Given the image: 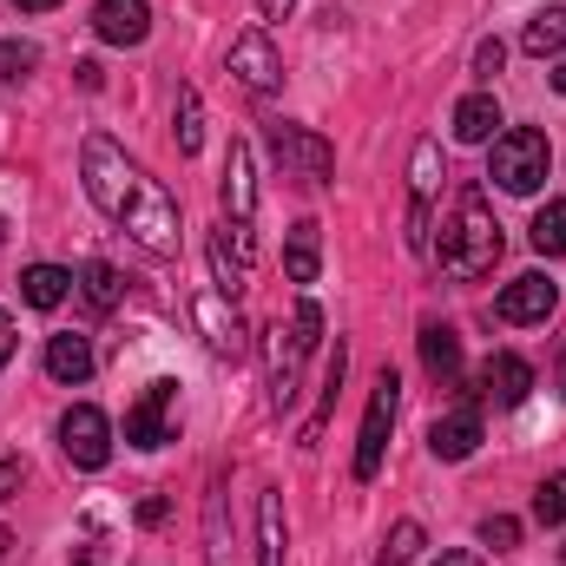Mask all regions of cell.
<instances>
[{
  "instance_id": "obj_1",
  "label": "cell",
  "mask_w": 566,
  "mask_h": 566,
  "mask_svg": "<svg viewBox=\"0 0 566 566\" xmlns=\"http://www.w3.org/2000/svg\"><path fill=\"white\" fill-rule=\"evenodd\" d=\"M80 178H86V198L99 205V218H113L119 231H133L151 258H178V244H185L178 198L145 171L139 158H126L119 139L86 133V145H80Z\"/></svg>"
},
{
  "instance_id": "obj_2",
  "label": "cell",
  "mask_w": 566,
  "mask_h": 566,
  "mask_svg": "<svg viewBox=\"0 0 566 566\" xmlns=\"http://www.w3.org/2000/svg\"><path fill=\"white\" fill-rule=\"evenodd\" d=\"M434 231H441V238H434L428 251H434V264L454 283H474L501 264V244H507V238H501L494 205L481 198V185H461V191L448 198V218H441Z\"/></svg>"
},
{
  "instance_id": "obj_3",
  "label": "cell",
  "mask_w": 566,
  "mask_h": 566,
  "mask_svg": "<svg viewBox=\"0 0 566 566\" xmlns=\"http://www.w3.org/2000/svg\"><path fill=\"white\" fill-rule=\"evenodd\" d=\"M316 343H323V310H316L310 296L296 303L290 329L277 323V329L264 336V356H271V409H277V416L296 402V376H303V356H310Z\"/></svg>"
},
{
  "instance_id": "obj_4",
  "label": "cell",
  "mask_w": 566,
  "mask_h": 566,
  "mask_svg": "<svg viewBox=\"0 0 566 566\" xmlns=\"http://www.w3.org/2000/svg\"><path fill=\"white\" fill-rule=\"evenodd\" d=\"M547 165H554V145H547V133H534V126L501 133L494 151H488V178L501 191H514V198H534L547 185Z\"/></svg>"
},
{
  "instance_id": "obj_5",
  "label": "cell",
  "mask_w": 566,
  "mask_h": 566,
  "mask_svg": "<svg viewBox=\"0 0 566 566\" xmlns=\"http://www.w3.org/2000/svg\"><path fill=\"white\" fill-rule=\"evenodd\" d=\"M396 409H402V382H396V369H382V376H376V396H369V416H363V434H356V481H363V488L382 474Z\"/></svg>"
},
{
  "instance_id": "obj_6",
  "label": "cell",
  "mask_w": 566,
  "mask_h": 566,
  "mask_svg": "<svg viewBox=\"0 0 566 566\" xmlns=\"http://www.w3.org/2000/svg\"><path fill=\"white\" fill-rule=\"evenodd\" d=\"M271 158L283 165V178H303V185H329V171H336L329 139H316L310 126H290V119L271 126Z\"/></svg>"
},
{
  "instance_id": "obj_7",
  "label": "cell",
  "mask_w": 566,
  "mask_h": 566,
  "mask_svg": "<svg viewBox=\"0 0 566 566\" xmlns=\"http://www.w3.org/2000/svg\"><path fill=\"white\" fill-rule=\"evenodd\" d=\"M191 323H198L205 349H211V356H224V363H238V356L251 349L244 316H238V296H224V290H198V296H191Z\"/></svg>"
},
{
  "instance_id": "obj_8",
  "label": "cell",
  "mask_w": 566,
  "mask_h": 566,
  "mask_svg": "<svg viewBox=\"0 0 566 566\" xmlns=\"http://www.w3.org/2000/svg\"><path fill=\"white\" fill-rule=\"evenodd\" d=\"M224 218L238 231V258H251V218H258V171H251V145L231 139L224 151Z\"/></svg>"
},
{
  "instance_id": "obj_9",
  "label": "cell",
  "mask_w": 566,
  "mask_h": 566,
  "mask_svg": "<svg viewBox=\"0 0 566 566\" xmlns=\"http://www.w3.org/2000/svg\"><path fill=\"white\" fill-rule=\"evenodd\" d=\"M60 448H66V461L73 468H106L113 461V422L93 409V402H73L66 416H60Z\"/></svg>"
},
{
  "instance_id": "obj_10",
  "label": "cell",
  "mask_w": 566,
  "mask_h": 566,
  "mask_svg": "<svg viewBox=\"0 0 566 566\" xmlns=\"http://www.w3.org/2000/svg\"><path fill=\"white\" fill-rule=\"evenodd\" d=\"M126 441H133V448H165V441H178V382H151L139 402L126 409Z\"/></svg>"
},
{
  "instance_id": "obj_11",
  "label": "cell",
  "mask_w": 566,
  "mask_h": 566,
  "mask_svg": "<svg viewBox=\"0 0 566 566\" xmlns=\"http://www.w3.org/2000/svg\"><path fill=\"white\" fill-rule=\"evenodd\" d=\"M224 66H231V80H238V86H251V93H277V86H283V60H277V46H271V33H264V27H244V33L231 40Z\"/></svg>"
},
{
  "instance_id": "obj_12",
  "label": "cell",
  "mask_w": 566,
  "mask_h": 566,
  "mask_svg": "<svg viewBox=\"0 0 566 566\" xmlns=\"http://www.w3.org/2000/svg\"><path fill=\"white\" fill-rule=\"evenodd\" d=\"M534 396V363L514 356V349H494L474 376V402H494V409H521Z\"/></svg>"
},
{
  "instance_id": "obj_13",
  "label": "cell",
  "mask_w": 566,
  "mask_h": 566,
  "mask_svg": "<svg viewBox=\"0 0 566 566\" xmlns=\"http://www.w3.org/2000/svg\"><path fill=\"white\" fill-rule=\"evenodd\" d=\"M481 448V402L468 396V402H454V409H441L434 422H428V454L434 461H468Z\"/></svg>"
},
{
  "instance_id": "obj_14",
  "label": "cell",
  "mask_w": 566,
  "mask_h": 566,
  "mask_svg": "<svg viewBox=\"0 0 566 566\" xmlns=\"http://www.w3.org/2000/svg\"><path fill=\"white\" fill-rule=\"evenodd\" d=\"M554 310H560V283L541 277V271L514 277L501 296H494V316H501V323H547Z\"/></svg>"
},
{
  "instance_id": "obj_15",
  "label": "cell",
  "mask_w": 566,
  "mask_h": 566,
  "mask_svg": "<svg viewBox=\"0 0 566 566\" xmlns=\"http://www.w3.org/2000/svg\"><path fill=\"white\" fill-rule=\"evenodd\" d=\"M93 33L106 46H139L151 33V7L145 0H93Z\"/></svg>"
},
{
  "instance_id": "obj_16",
  "label": "cell",
  "mask_w": 566,
  "mask_h": 566,
  "mask_svg": "<svg viewBox=\"0 0 566 566\" xmlns=\"http://www.w3.org/2000/svg\"><path fill=\"white\" fill-rule=\"evenodd\" d=\"M434 185H441V145L422 139L416 145V205H409V244L428 251V198H434Z\"/></svg>"
},
{
  "instance_id": "obj_17",
  "label": "cell",
  "mask_w": 566,
  "mask_h": 566,
  "mask_svg": "<svg viewBox=\"0 0 566 566\" xmlns=\"http://www.w3.org/2000/svg\"><path fill=\"white\" fill-rule=\"evenodd\" d=\"M501 126H507V119H501V99H494V93H468V99L454 106V139L461 145H494Z\"/></svg>"
},
{
  "instance_id": "obj_18",
  "label": "cell",
  "mask_w": 566,
  "mask_h": 566,
  "mask_svg": "<svg viewBox=\"0 0 566 566\" xmlns=\"http://www.w3.org/2000/svg\"><path fill=\"white\" fill-rule=\"evenodd\" d=\"M316 271H323V231H316V218H296L290 224V244H283V277L316 283Z\"/></svg>"
},
{
  "instance_id": "obj_19",
  "label": "cell",
  "mask_w": 566,
  "mask_h": 566,
  "mask_svg": "<svg viewBox=\"0 0 566 566\" xmlns=\"http://www.w3.org/2000/svg\"><path fill=\"white\" fill-rule=\"evenodd\" d=\"M46 376L66 382V389H80L93 376V343L86 336H46Z\"/></svg>"
},
{
  "instance_id": "obj_20",
  "label": "cell",
  "mask_w": 566,
  "mask_h": 566,
  "mask_svg": "<svg viewBox=\"0 0 566 566\" xmlns=\"http://www.w3.org/2000/svg\"><path fill=\"white\" fill-rule=\"evenodd\" d=\"M422 363H428V376H434L441 389L461 382V336H454L448 323H428L422 329Z\"/></svg>"
},
{
  "instance_id": "obj_21",
  "label": "cell",
  "mask_w": 566,
  "mask_h": 566,
  "mask_svg": "<svg viewBox=\"0 0 566 566\" xmlns=\"http://www.w3.org/2000/svg\"><path fill=\"white\" fill-rule=\"evenodd\" d=\"M20 296H27L33 310H60V303L73 296V271H60V264H27Z\"/></svg>"
},
{
  "instance_id": "obj_22",
  "label": "cell",
  "mask_w": 566,
  "mask_h": 566,
  "mask_svg": "<svg viewBox=\"0 0 566 566\" xmlns=\"http://www.w3.org/2000/svg\"><path fill=\"white\" fill-rule=\"evenodd\" d=\"M521 46H527L534 60H560V53H566V7H541V13L527 20Z\"/></svg>"
},
{
  "instance_id": "obj_23",
  "label": "cell",
  "mask_w": 566,
  "mask_h": 566,
  "mask_svg": "<svg viewBox=\"0 0 566 566\" xmlns=\"http://www.w3.org/2000/svg\"><path fill=\"white\" fill-rule=\"evenodd\" d=\"M258 566H283V501H277V488L258 494Z\"/></svg>"
},
{
  "instance_id": "obj_24",
  "label": "cell",
  "mask_w": 566,
  "mask_h": 566,
  "mask_svg": "<svg viewBox=\"0 0 566 566\" xmlns=\"http://www.w3.org/2000/svg\"><path fill=\"white\" fill-rule=\"evenodd\" d=\"M343 369H349V349L336 343V349H329V369H323V409L310 416V428H303V441H296V448H316V441H323V422H329V409H336V389H343Z\"/></svg>"
},
{
  "instance_id": "obj_25",
  "label": "cell",
  "mask_w": 566,
  "mask_h": 566,
  "mask_svg": "<svg viewBox=\"0 0 566 566\" xmlns=\"http://www.w3.org/2000/svg\"><path fill=\"white\" fill-rule=\"evenodd\" d=\"M73 283H80V296H86L93 310H119V296H126V283H119V271H113V264H86Z\"/></svg>"
},
{
  "instance_id": "obj_26",
  "label": "cell",
  "mask_w": 566,
  "mask_h": 566,
  "mask_svg": "<svg viewBox=\"0 0 566 566\" xmlns=\"http://www.w3.org/2000/svg\"><path fill=\"white\" fill-rule=\"evenodd\" d=\"M534 251H541V258H566V198L560 205H541V218H534Z\"/></svg>"
},
{
  "instance_id": "obj_27",
  "label": "cell",
  "mask_w": 566,
  "mask_h": 566,
  "mask_svg": "<svg viewBox=\"0 0 566 566\" xmlns=\"http://www.w3.org/2000/svg\"><path fill=\"white\" fill-rule=\"evenodd\" d=\"M171 133H178V151H185V158L205 145V106H198L191 86H178V126H171Z\"/></svg>"
},
{
  "instance_id": "obj_28",
  "label": "cell",
  "mask_w": 566,
  "mask_h": 566,
  "mask_svg": "<svg viewBox=\"0 0 566 566\" xmlns=\"http://www.w3.org/2000/svg\"><path fill=\"white\" fill-rule=\"evenodd\" d=\"M416 554H422V527L416 521H396L389 541H382V554H376V566H409Z\"/></svg>"
},
{
  "instance_id": "obj_29",
  "label": "cell",
  "mask_w": 566,
  "mask_h": 566,
  "mask_svg": "<svg viewBox=\"0 0 566 566\" xmlns=\"http://www.w3.org/2000/svg\"><path fill=\"white\" fill-rule=\"evenodd\" d=\"M534 521H541V527H566V474H547V481H541Z\"/></svg>"
},
{
  "instance_id": "obj_30",
  "label": "cell",
  "mask_w": 566,
  "mask_h": 566,
  "mask_svg": "<svg viewBox=\"0 0 566 566\" xmlns=\"http://www.w3.org/2000/svg\"><path fill=\"white\" fill-rule=\"evenodd\" d=\"M40 66V46L33 40H0V80H27Z\"/></svg>"
},
{
  "instance_id": "obj_31",
  "label": "cell",
  "mask_w": 566,
  "mask_h": 566,
  "mask_svg": "<svg viewBox=\"0 0 566 566\" xmlns=\"http://www.w3.org/2000/svg\"><path fill=\"white\" fill-rule=\"evenodd\" d=\"M211 271H218V290H224V296L244 290V264H231V238H224V231L211 238Z\"/></svg>"
},
{
  "instance_id": "obj_32",
  "label": "cell",
  "mask_w": 566,
  "mask_h": 566,
  "mask_svg": "<svg viewBox=\"0 0 566 566\" xmlns=\"http://www.w3.org/2000/svg\"><path fill=\"white\" fill-rule=\"evenodd\" d=\"M481 541H488L494 554H514V547H521V521H514V514H488V521H481Z\"/></svg>"
},
{
  "instance_id": "obj_33",
  "label": "cell",
  "mask_w": 566,
  "mask_h": 566,
  "mask_svg": "<svg viewBox=\"0 0 566 566\" xmlns=\"http://www.w3.org/2000/svg\"><path fill=\"white\" fill-rule=\"evenodd\" d=\"M501 60H507V46H501V40H481V46H474V73H481V80H494V73H501Z\"/></svg>"
},
{
  "instance_id": "obj_34",
  "label": "cell",
  "mask_w": 566,
  "mask_h": 566,
  "mask_svg": "<svg viewBox=\"0 0 566 566\" xmlns=\"http://www.w3.org/2000/svg\"><path fill=\"white\" fill-rule=\"evenodd\" d=\"M20 481H27V468H20L13 454H0V507H7L13 494H20Z\"/></svg>"
},
{
  "instance_id": "obj_35",
  "label": "cell",
  "mask_w": 566,
  "mask_h": 566,
  "mask_svg": "<svg viewBox=\"0 0 566 566\" xmlns=\"http://www.w3.org/2000/svg\"><path fill=\"white\" fill-rule=\"evenodd\" d=\"M434 566H488V560H481L474 547H448V554H441V560H434Z\"/></svg>"
},
{
  "instance_id": "obj_36",
  "label": "cell",
  "mask_w": 566,
  "mask_h": 566,
  "mask_svg": "<svg viewBox=\"0 0 566 566\" xmlns=\"http://www.w3.org/2000/svg\"><path fill=\"white\" fill-rule=\"evenodd\" d=\"M158 521H165V501H158V494H145V501H139V527H158Z\"/></svg>"
},
{
  "instance_id": "obj_37",
  "label": "cell",
  "mask_w": 566,
  "mask_h": 566,
  "mask_svg": "<svg viewBox=\"0 0 566 566\" xmlns=\"http://www.w3.org/2000/svg\"><path fill=\"white\" fill-rule=\"evenodd\" d=\"M7 363H13V316L0 310V369H7Z\"/></svg>"
},
{
  "instance_id": "obj_38",
  "label": "cell",
  "mask_w": 566,
  "mask_h": 566,
  "mask_svg": "<svg viewBox=\"0 0 566 566\" xmlns=\"http://www.w3.org/2000/svg\"><path fill=\"white\" fill-rule=\"evenodd\" d=\"M290 7H296V0H258V13H264V20H290Z\"/></svg>"
},
{
  "instance_id": "obj_39",
  "label": "cell",
  "mask_w": 566,
  "mask_h": 566,
  "mask_svg": "<svg viewBox=\"0 0 566 566\" xmlns=\"http://www.w3.org/2000/svg\"><path fill=\"white\" fill-rule=\"evenodd\" d=\"M20 13H46V7H60V0H13Z\"/></svg>"
},
{
  "instance_id": "obj_40",
  "label": "cell",
  "mask_w": 566,
  "mask_h": 566,
  "mask_svg": "<svg viewBox=\"0 0 566 566\" xmlns=\"http://www.w3.org/2000/svg\"><path fill=\"white\" fill-rule=\"evenodd\" d=\"M554 93H566V53L554 60Z\"/></svg>"
},
{
  "instance_id": "obj_41",
  "label": "cell",
  "mask_w": 566,
  "mask_h": 566,
  "mask_svg": "<svg viewBox=\"0 0 566 566\" xmlns=\"http://www.w3.org/2000/svg\"><path fill=\"white\" fill-rule=\"evenodd\" d=\"M7 547H13V534H7V527H0V560H7Z\"/></svg>"
},
{
  "instance_id": "obj_42",
  "label": "cell",
  "mask_w": 566,
  "mask_h": 566,
  "mask_svg": "<svg viewBox=\"0 0 566 566\" xmlns=\"http://www.w3.org/2000/svg\"><path fill=\"white\" fill-rule=\"evenodd\" d=\"M560 369H566V349H560Z\"/></svg>"
},
{
  "instance_id": "obj_43",
  "label": "cell",
  "mask_w": 566,
  "mask_h": 566,
  "mask_svg": "<svg viewBox=\"0 0 566 566\" xmlns=\"http://www.w3.org/2000/svg\"><path fill=\"white\" fill-rule=\"evenodd\" d=\"M560 560H566V554H560Z\"/></svg>"
}]
</instances>
